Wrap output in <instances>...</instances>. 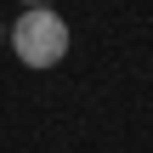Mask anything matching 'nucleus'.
Instances as JSON below:
<instances>
[{
  "label": "nucleus",
  "mask_w": 153,
  "mask_h": 153,
  "mask_svg": "<svg viewBox=\"0 0 153 153\" xmlns=\"http://www.w3.org/2000/svg\"><path fill=\"white\" fill-rule=\"evenodd\" d=\"M11 51L23 68H57L68 57V23L51 6H23L11 23Z\"/></svg>",
  "instance_id": "f257e3e1"
},
{
  "label": "nucleus",
  "mask_w": 153,
  "mask_h": 153,
  "mask_svg": "<svg viewBox=\"0 0 153 153\" xmlns=\"http://www.w3.org/2000/svg\"><path fill=\"white\" fill-rule=\"evenodd\" d=\"M23 6H45V0H23Z\"/></svg>",
  "instance_id": "f03ea898"
}]
</instances>
